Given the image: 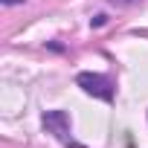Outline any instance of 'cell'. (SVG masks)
I'll list each match as a JSON object with an SVG mask.
<instances>
[{
  "mask_svg": "<svg viewBox=\"0 0 148 148\" xmlns=\"http://www.w3.org/2000/svg\"><path fill=\"white\" fill-rule=\"evenodd\" d=\"M41 122H44V128H47V134H52L58 142H64V145H76L73 142V125H70V116L64 113V110H47L44 116H41Z\"/></svg>",
  "mask_w": 148,
  "mask_h": 148,
  "instance_id": "7a4b0ae2",
  "label": "cell"
},
{
  "mask_svg": "<svg viewBox=\"0 0 148 148\" xmlns=\"http://www.w3.org/2000/svg\"><path fill=\"white\" fill-rule=\"evenodd\" d=\"M76 82H79V87L87 93V96H96V99H102V102H110L113 99V82L108 79V76H102V73H79L76 76Z\"/></svg>",
  "mask_w": 148,
  "mask_h": 148,
  "instance_id": "6da1fadb",
  "label": "cell"
},
{
  "mask_svg": "<svg viewBox=\"0 0 148 148\" xmlns=\"http://www.w3.org/2000/svg\"><path fill=\"white\" fill-rule=\"evenodd\" d=\"M18 3H23V0H3V6H18Z\"/></svg>",
  "mask_w": 148,
  "mask_h": 148,
  "instance_id": "3957f363",
  "label": "cell"
},
{
  "mask_svg": "<svg viewBox=\"0 0 148 148\" xmlns=\"http://www.w3.org/2000/svg\"><path fill=\"white\" fill-rule=\"evenodd\" d=\"M110 3H134V0H110Z\"/></svg>",
  "mask_w": 148,
  "mask_h": 148,
  "instance_id": "277c9868",
  "label": "cell"
}]
</instances>
